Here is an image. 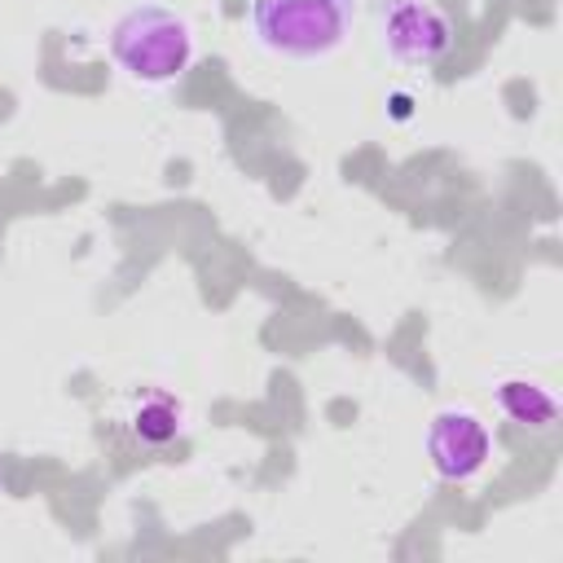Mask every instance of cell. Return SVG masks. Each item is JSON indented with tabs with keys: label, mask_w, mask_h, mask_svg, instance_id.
I'll list each match as a JSON object with an SVG mask.
<instances>
[{
	"label": "cell",
	"mask_w": 563,
	"mask_h": 563,
	"mask_svg": "<svg viewBox=\"0 0 563 563\" xmlns=\"http://www.w3.org/2000/svg\"><path fill=\"white\" fill-rule=\"evenodd\" d=\"M132 431L145 440V444H167L185 431V405L172 400L167 391H145L132 409Z\"/></svg>",
	"instance_id": "obj_6"
},
{
	"label": "cell",
	"mask_w": 563,
	"mask_h": 563,
	"mask_svg": "<svg viewBox=\"0 0 563 563\" xmlns=\"http://www.w3.org/2000/svg\"><path fill=\"white\" fill-rule=\"evenodd\" d=\"M383 35H387L391 57L409 62V66H427V62L444 57L453 44L449 18L427 0H387L383 4Z\"/></svg>",
	"instance_id": "obj_4"
},
{
	"label": "cell",
	"mask_w": 563,
	"mask_h": 563,
	"mask_svg": "<svg viewBox=\"0 0 563 563\" xmlns=\"http://www.w3.org/2000/svg\"><path fill=\"white\" fill-rule=\"evenodd\" d=\"M497 409H501L510 422L537 427V431H545V427L559 422V400H554V391H550L545 383H537V378H501V383H497Z\"/></svg>",
	"instance_id": "obj_5"
},
{
	"label": "cell",
	"mask_w": 563,
	"mask_h": 563,
	"mask_svg": "<svg viewBox=\"0 0 563 563\" xmlns=\"http://www.w3.org/2000/svg\"><path fill=\"white\" fill-rule=\"evenodd\" d=\"M110 53L132 79L167 84L194 62V31L180 13L163 9V4H141L114 22Z\"/></svg>",
	"instance_id": "obj_1"
},
{
	"label": "cell",
	"mask_w": 563,
	"mask_h": 563,
	"mask_svg": "<svg viewBox=\"0 0 563 563\" xmlns=\"http://www.w3.org/2000/svg\"><path fill=\"white\" fill-rule=\"evenodd\" d=\"M427 453H431L435 475L462 484V479H475L488 466L493 435L479 422V413H471V409H440L431 418V427H427Z\"/></svg>",
	"instance_id": "obj_3"
},
{
	"label": "cell",
	"mask_w": 563,
	"mask_h": 563,
	"mask_svg": "<svg viewBox=\"0 0 563 563\" xmlns=\"http://www.w3.org/2000/svg\"><path fill=\"white\" fill-rule=\"evenodd\" d=\"M352 0H255V35L282 57H325L347 40Z\"/></svg>",
	"instance_id": "obj_2"
}]
</instances>
